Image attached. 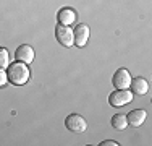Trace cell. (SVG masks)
<instances>
[{
    "label": "cell",
    "instance_id": "8fae6325",
    "mask_svg": "<svg viewBox=\"0 0 152 146\" xmlns=\"http://www.w3.org/2000/svg\"><path fill=\"white\" fill-rule=\"evenodd\" d=\"M112 127L115 130H125L128 127V120H126V115L123 114H117L112 117Z\"/></svg>",
    "mask_w": 152,
    "mask_h": 146
},
{
    "label": "cell",
    "instance_id": "30bf717a",
    "mask_svg": "<svg viewBox=\"0 0 152 146\" xmlns=\"http://www.w3.org/2000/svg\"><path fill=\"white\" fill-rule=\"evenodd\" d=\"M129 88H131V91L133 93H136V94H146L147 91H149V83H147V80H144V78H134V80H131V85H129Z\"/></svg>",
    "mask_w": 152,
    "mask_h": 146
},
{
    "label": "cell",
    "instance_id": "ba28073f",
    "mask_svg": "<svg viewBox=\"0 0 152 146\" xmlns=\"http://www.w3.org/2000/svg\"><path fill=\"white\" fill-rule=\"evenodd\" d=\"M146 117H147V112L142 111V109H134V111H131L128 115H126V120H128V125L134 127H141L144 122H146Z\"/></svg>",
    "mask_w": 152,
    "mask_h": 146
},
{
    "label": "cell",
    "instance_id": "7a4b0ae2",
    "mask_svg": "<svg viewBox=\"0 0 152 146\" xmlns=\"http://www.w3.org/2000/svg\"><path fill=\"white\" fill-rule=\"evenodd\" d=\"M133 101V91L129 89H117L108 96V104L113 107H123Z\"/></svg>",
    "mask_w": 152,
    "mask_h": 146
},
{
    "label": "cell",
    "instance_id": "6da1fadb",
    "mask_svg": "<svg viewBox=\"0 0 152 146\" xmlns=\"http://www.w3.org/2000/svg\"><path fill=\"white\" fill-rule=\"evenodd\" d=\"M7 75H8V81H12L13 85L16 86H23L28 83L31 76L29 67L23 62H15V63L8 65V70H7Z\"/></svg>",
    "mask_w": 152,
    "mask_h": 146
},
{
    "label": "cell",
    "instance_id": "4fadbf2b",
    "mask_svg": "<svg viewBox=\"0 0 152 146\" xmlns=\"http://www.w3.org/2000/svg\"><path fill=\"white\" fill-rule=\"evenodd\" d=\"M7 83H8V75L3 68H0V88H3Z\"/></svg>",
    "mask_w": 152,
    "mask_h": 146
},
{
    "label": "cell",
    "instance_id": "52a82bcc",
    "mask_svg": "<svg viewBox=\"0 0 152 146\" xmlns=\"http://www.w3.org/2000/svg\"><path fill=\"white\" fill-rule=\"evenodd\" d=\"M34 55H36V54H34V49H32L31 46H28V44H21V46L16 49V52H15L16 60H18V62H23V63H26V65L32 63Z\"/></svg>",
    "mask_w": 152,
    "mask_h": 146
},
{
    "label": "cell",
    "instance_id": "5b68a950",
    "mask_svg": "<svg viewBox=\"0 0 152 146\" xmlns=\"http://www.w3.org/2000/svg\"><path fill=\"white\" fill-rule=\"evenodd\" d=\"M131 75L126 68H118L115 72L113 78H112V83L117 89H129V85H131Z\"/></svg>",
    "mask_w": 152,
    "mask_h": 146
},
{
    "label": "cell",
    "instance_id": "277c9868",
    "mask_svg": "<svg viewBox=\"0 0 152 146\" xmlns=\"http://www.w3.org/2000/svg\"><path fill=\"white\" fill-rule=\"evenodd\" d=\"M55 38L63 47H71L75 44V34H73V29L70 26H60L55 28Z\"/></svg>",
    "mask_w": 152,
    "mask_h": 146
},
{
    "label": "cell",
    "instance_id": "8992f818",
    "mask_svg": "<svg viewBox=\"0 0 152 146\" xmlns=\"http://www.w3.org/2000/svg\"><path fill=\"white\" fill-rule=\"evenodd\" d=\"M73 34H75V44H76V46H78V47H84L86 44H88V41H89L91 29H89L88 24L81 23V24L76 26V29L73 31Z\"/></svg>",
    "mask_w": 152,
    "mask_h": 146
},
{
    "label": "cell",
    "instance_id": "9c48e42d",
    "mask_svg": "<svg viewBox=\"0 0 152 146\" xmlns=\"http://www.w3.org/2000/svg\"><path fill=\"white\" fill-rule=\"evenodd\" d=\"M57 18H58V23L63 24V26H70V24H73L76 21V12L73 8H61L58 15H57Z\"/></svg>",
    "mask_w": 152,
    "mask_h": 146
},
{
    "label": "cell",
    "instance_id": "7c38bea8",
    "mask_svg": "<svg viewBox=\"0 0 152 146\" xmlns=\"http://www.w3.org/2000/svg\"><path fill=\"white\" fill-rule=\"evenodd\" d=\"M10 65V52L5 47H0V68H5Z\"/></svg>",
    "mask_w": 152,
    "mask_h": 146
},
{
    "label": "cell",
    "instance_id": "3957f363",
    "mask_svg": "<svg viewBox=\"0 0 152 146\" xmlns=\"http://www.w3.org/2000/svg\"><path fill=\"white\" fill-rule=\"evenodd\" d=\"M65 127L73 133H83L88 128V123H86L84 117H81L79 114H70L65 119Z\"/></svg>",
    "mask_w": 152,
    "mask_h": 146
},
{
    "label": "cell",
    "instance_id": "5bb4252c",
    "mask_svg": "<svg viewBox=\"0 0 152 146\" xmlns=\"http://www.w3.org/2000/svg\"><path fill=\"white\" fill-rule=\"evenodd\" d=\"M118 143L117 141H112V140H107V141H102L100 143V146H117Z\"/></svg>",
    "mask_w": 152,
    "mask_h": 146
}]
</instances>
